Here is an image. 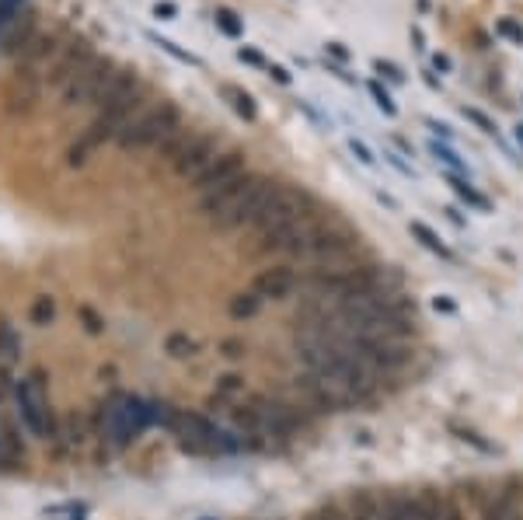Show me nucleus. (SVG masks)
<instances>
[{"instance_id": "f257e3e1", "label": "nucleus", "mask_w": 523, "mask_h": 520, "mask_svg": "<svg viewBox=\"0 0 523 520\" xmlns=\"http://www.w3.org/2000/svg\"><path fill=\"white\" fill-rule=\"evenodd\" d=\"M304 217H311V196H307L304 189L276 185V189L269 192L265 206L258 210V217H255V224H251V228H258L262 241H265V237H273V234L293 228V224H296V221H304Z\"/></svg>"}, {"instance_id": "f03ea898", "label": "nucleus", "mask_w": 523, "mask_h": 520, "mask_svg": "<svg viewBox=\"0 0 523 520\" xmlns=\"http://www.w3.org/2000/svg\"><path fill=\"white\" fill-rule=\"evenodd\" d=\"M181 129V113L174 109L172 102H161L154 109H143L140 116L133 119L122 133H119V144L122 147H161L172 133Z\"/></svg>"}, {"instance_id": "7ed1b4c3", "label": "nucleus", "mask_w": 523, "mask_h": 520, "mask_svg": "<svg viewBox=\"0 0 523 520\" xmlns=\"http://www.w3.org/2000/svg\"><path fill=\"white\" fill-rule=\"evenodd\" d=\"M273 189H276V182H269V178H262V175H244L241 189L234 192L231 203L220 210L217 224H220V228H244V224H255V217H258V210L265 206V199H269Z\"/></svg>"}, {"instance_id": "20e7f679", "label": "nucleus", "mask_w": 523, "mask_h": 520, "mask_svg": "<svg viewBox=\"0 0 523 520\" xmlns=\"http://www.w3.org/2000/svg\"><path fill=\"white\" fill-rule=\"evenodd\" d=\"M112 74H116V66H112L109 59L95 57L88 66H81V70L59 88V91H63V102H66V105H98V98L105 95Z\"/></svg>"}, {"instance_id": "39448f33", "label": "nucleus", "mask_w": 523, "mask_h": 520, "mask_svg": "<svg viewBox=\"0 0 523 520\" xmlns=\"http://www.w3.org/2000/svg\"><path fill=\"white\" fill-rule=\"evenodd\" d=\"M18 412L25 419V426L35 437H50L53 433V412H50V395L42 388V377L32 374L28 381L18 384Z\"/></svg>"}, {"instance_id": "423d86ee", "label": "nucleus", "mask_w": 523, "mask_h": 520, "mask_svg": "<svg viewBox=\"0 0 523 520\" xmlns=\"http://www.w3.org/2000/svg\"><path fill=\"white\" fill-rule=\"evenodd\" d=\"M220 154V140L217 136H206V133H196L192 144L181 151V158L174 161V172L181 178H196L210 168V161Z\"/></svg>"}, {"instance_id": "0eeeda50", "label": "nucleus", "mask_w": 523, "mask_h": 520, "mask_svg": "<svg viewBox=\"0 0 523 520\" xmlns=\"http://www.w3.org/2000/svg\"><path fill=\"white\" fill-rule=\"evenodd\" d=\"M241 175H244V154H241V151H224V154H217V158L210 161L206 172L192 178V185H196L199 192H210V189H220V185H227V182L241 178Z\"/></svg>"}, {"instance_id": "6e6552de", "label": "nucleus", "mask_w": 523, "mask_h": 520, "mask_svg": "<svg viewBox=\"0 0 523 520\" xmlns=\"http://www.w3.org/2000/svg\"><path fill=\"white\" fill-rule=\"evenodd\" d=\"M95 59V53H91V46L84 43V39H73V43H66V46H59L57 59H53V66L46 70V77H50V84H66L81 66H88Z\"/></svg>"}, {"instance_id": "1a4fd4ad", "label": "nucleus", "mask_w": 523, "mask_h": 520, "mask_svg": "<svg viewBox=\"0 0 523 520\" xmlns=\"http://www.w3.org/2000/svg\"><path fill=\"white\" fill-rule=\"evenodd\" d=\"M293 287H296V273L287 269V266H273V269H262L258 276H255V293L265 300H283V297H290Z\"/></svg>"}, {"instance_id": "9d476101", "label": "nucleus", "mask_w": 523, "mask_h": 520, "mask_svg": "<svg viewBox=\"0 0 523 520\" xmlns=\"http://www.w3.org/2000/svg\"><path fill=\"white\" fill-rule=\"evenodd\" d=\"M523 517V493L520 482H506L503 493L488 503L485 510V520H520Z\"/></svg>"}, {"instance_id": "9b49d317", "label": "nucleus", "mask_w": 523, "mask_h": 520, "mask_svg": "<svg viewBox=\"0 0 523 520\" xmlns=\"http://www.w3.org/2000/svg\"><path fill=\"white\" fill-rule=\"evenodd\" d=\"M384 520H426L419 500H411L408 493H391L384 500Z\"/></svg>"}, {"instance_id": "f8f14e48", "label": "nucleus", "mask_w": 523, "mask_h": 520, "mask_svg": "<svg viewBox=\"0 0 523 520\" xmlns=\"http://www.w3.org/2000/svg\"><path fill=\"white\" fill-rule=\"evenodd\" d=\"M352 520H384V500L373 493H356L352 496Z\"/></svg>"}, {"instance_id": "ddd939ff", "label": "nucleus", "mask_w": 523, "mask_h": 520, "mask_svg": "<svg viewBox=\"0 0 523 520\" xmlns=\"http://www.w3.org/2000/svg\"><path fill=\"white\" fill-rule=\"evenodd\" d=\"M224 98L231 102V109L237 116H244L248 122L258 116V109H255V102H251V95L248 91H241V88H234V84H224Z\"/></svg>"}, {"instance_id": "4468645a", "label": "nucleus", "mask_w": 523, "mask_h": 520, "mask_svg": "<svg viewBox=\"0 0 523 520\" xmlns=\"http://www.w3.org/2000/svg\"><path fill=\"white\" fill-rule=\"evenodd\" d=\"M25 7H28V0H0V46H4L11 25L25 14Z\"/></svg>"}, {"instance_id": "2eb2a0df", "label": "nucleus", "mask_w": 523, "mask_h": 520, "mask_svg": "<svg viewBox=\"0 0 523 520\" xmlns=\"http://www.w3.org/2000/svg\"><path fill=\"white\" fill-rule=\"evenodd\" d=\"M408 231L415 234V237H419V241H422V244H426L429 252H436L440 259H454V252H450V248H447V244H443V241H440L436 234L429 231V228H426L422 221H411V228H408Z\"/></svg>"}, {"instance_id": "dca6fc26", "label": "nucleus", "mask_w": 523, "mask_h": 520, "mask_svg": "<svg viewBox=\"0 0 523 520\" xmlns=\"http://www.w3.org/2000/svg\"><path fill=\"white\" fill-rule=\"evenodd\" d=\"M258 304H262V297L255 293V290H248V293H237L231 300V314L234 318H251L255 311H258Z\"/></svg>"}, {"instance_id": "f3484780", "label": "nucleus", "mask_w": 523, "mask_h": 520, "mask_svg": "<svg viewBox=\"0 0 523 520\" xmlns=\"http://www.w3.org/2000/svg\"><path fill=\"white\" fill-rule=\"evenodd\" d=\"M147 39L158 46V50H165L168 57L181 59V63H188V66H199V57H192V53H185V50H178L172 39H165V35H158V32H147Z\"/></svg>"}, {"instance_id": "a211bd4d", "label": "nucleus", "mask_w": 523, "mask_h": 520, "mask_svg": "<svg viewBox=\"0 0 523 520\" xmlns=\"http://www.w3.org/2000/svg\"><path fill=\"white\" fill-rule=\"evenodd\" d=\"M447 182L454 185V192H458V196H461L465 203H471V206H478V210H488V199H485L481 192H474V189H471L467 182H461L458 175H447Z\"/></svg>"}, {"instance_id": "6ab92c4d", "label": "nucleus", "mask_w": 523, "mask_h": 520, "mask_svg": "<svg viewBox=\"0 0 523 520\" xmlns=\"http://www.w3.org/2000/svg\"><path fill=\"white\" fill-rule=\"evenodd\" d=\"M217 28L224 32V35H231V39H237L241 32H244V21L234 14L231 7H217Z\"/></svg>"}, {"instance_id": "aec40b11", "label": "nucleus", "mask_w": 523, "mask_h": 520, "mask_svg": "<svg viewBox=\"0 0 523 520\" xmlns=\"http://www.w3.org/2000/svg\"><path fill=\"white\" fill-rule=\"evenodd\" d=\"M496 35L510 39L513 46H523V25L520 21H513V18H499V21H496Z\"/></svg>"}, {"instance_id": "412c9836", "label": "nucleus", "mask_w": 523, "mask_h": 520, "mask_svg": "<svg viewBox=\"0 0 523 520\" xmlns=\"http://www.w3.org/2000/svg\"><path fill=\"white\" fill-rule=\"evenodd\" d=\"M53 314H57V304H53L50 297H39V300L32 304V322H35V325H50Z\"/></svg>"}, {"instance_id": "4be33fe9", "label": "nucleus", "mask_w": 523, "mask_h": 520, "mask_svg": "<svg viewBox=\"0 0 523 520\" xmlns=\"http://www.w3.org/2000/svg\"><path fill=\"white\" fill-rule=\"evenodd\" d=\"M168 353H172V356H178V360H185V356H192V353H196V343H192L188 336L174 332V336H168Z\"/></svg>"}, {"instance_id": "5701e85b", "label": "nucleus", "mask_w": 523, "mask_h": 520, "mask_svg": "<svg viewBox=\"0 0 523 520\" xmlns=\"http://www.w3.org/2000/svg\"><path fill=\"white\" fill-rule=\"evenodd\" d=\"M370 95H373V102H377V109H381L384 116H398V105L391 102V95H388V91H384V88H381L377 81L370 84Z\"/></svg>"}, {"instance_id": "b1692460", "label": "nucleus", "mask_w": 523, "mask_h": 520, "mask_svg": "<svg viewBox=\"0 0 523 520\" xmlns=\"http://www.w3.org/2000/svg\"><path fill=\"white\" fill-rule=\"evenodd\" d=\"M461 113H465V119H471V122H474V126H478V129H481V133H488V136H496V122H492V119L485 116V113H478V109H461Z\"/></svg>"}, {"instance_id": "393cba45", "label": "nucleus", "mask_w": 523, "mask_h": 520, "mask_svg": "<svg viewBox=\"0 0 523 520\" xmlns=\"http://www.w3.org/2000/svg\"><path fill=\"white\" fill-rule=\"evenodd\" d=\"M349 151H352V154L359 158V165H366V168H373V165H377L373 151H370V147H366L363 140H356V136H352V140H349Z\"/></svg>"}, {"instance_id": "a878e982", "label": "nucleus", "mask_w": 523, "mask_h": 520, "mask_svg": "<svg viewBox=\"0 0 523 520\" xmlns=\"http://www.w3.org/2000/svg\"><path fill=\"white\" fill-rule=\"evenodd\" d=\"M429 151H433V154H436V161H443L447 168H465V161H461V158H458V154L450 151V147H440V144H429Z\"/></svg>"}, {"instance_id": "bb28decb", "label": "nucleus", "mask_w": 523, "mask_h": 520, "mask_svg": "<svg viewBox=\"0 0 523 520\" xmlns=\"http://www.w3.org/2000/svg\"><path fill=\"white\" fill-rule=\"evenodd\" d=\"M373 70H377L381 77H388V81H395V84H402V81H405V74H402V70H398L395 63H384V59H377V63H373Z\"/></svg>"}, {"instance_id": "cd10ccee", "label": "nucleus", "mask_w": 523, "mask_h": 520, "mask_svg": "<svg viewBox=\"0 0 523 520\" xmlns=\"http://www.w3.org/2000/svg\"><path fill=\"white\" fill-rule=\"evenodd\" d=\"M237 59H241V63H251V66H265V70H269V63L262 59V53H255V50H237Z\"/></svg>"}, {"instance_id": "c85d7f7f", "label": "nucleus", "mask_w": 523, "mask_h": 520, "mask_svg": "<svg viewBox=\"0 0 523 520\" xmlns=\"http://www.w3.org/2000/svg\"><path fill=\"white\" fill-rule=\"evenodd\" d=\"M440 520H465V514H461V507H458V503L450 500V496L443 500V514H440Z\"/></svg>"}, {"instance_id": "c756f323", "label": "nucleus", "mask_w": 523, "mask_h": 520, "mask_svg": "<svg viewBox=\"0 0 523 520\" xmlns=\"http://www.w3.org/2000/svg\"><path fill=\"white\" fill-rule=\"evenodd\" d=\"M241 388H244V384H241V377H224V381H220V392H224V395H237V392H241Z\"/></svg>"}, {"instance_id": "7c9ffc66", "label": "nucleus", "mask_w": 523, "mask_h": 520, "mask_svg": "<svg viewBox=\"0 0 523 520\" xmlns=\"http://www.w3.org/2000/svg\"><path fill=\"white\" fill-rule=\"evenodd\" d=\"M174 14H178L174 4H158V7H154V18H161V21H168V18H174Z\"/></svg>"}, {"instance_id": "2f4dec72", "label": "nucleus", "mask_w": 523, "mask_h": 520, "mask_svg": "<svg viewBox=\"0 0 523 520\" xmlns=\"http://www.w3.org/2000/svg\"><path fill=\"white\" fill-rule=\"evenodd\" d=\"M269 77H273V81H280V84H290L287 66H276V63H273V66H269Z\"/></svg>"}, {"instance_id": "473e14b6", "label": "nucleus", "mask_w": 523, "mask_h": 520, "mask_svg": "<svg viewBox=\"0 0 523 520\" xmlns=\"http://www.w3.org/2000/svg\"><path fill=\"white\" fill-rule=\"evenodd\" d=\"M325 50H328V53H332V57H335V59H342V63H346V59H349V50H346V46H342V43H328Z\"/></svg>"}, {"instance_id": "72a5a7b5", "label": "nucleus", "mask_w": 523, "mask_h": 520, "mask_svg": "<svg viewBox=\"0 0 523 520\" xmlns=\"http://www.w3.org/2000/svg\"><path fill=\"white\" fill-rule=\"evenodd\" d=\"M433 66H436V70H443V74H450V66H454V63H450V57L436 53V57H433Z\"/></svg>"}, {"instance_id": "f704fd0d", "label": "nucleus", "mask_w": 523, "mask_h": 520, "mask_svg": "<svg viewBox=\"0 0 523 520\" xmlns=\"http://www.w3.org/2000/svg\"><path fill=\"white\" fill-rule=\"evenodd\" d=\"M311 520H342V514H339L335 507H325V510H321L318 517H311Z\"/></svg>"}, {"instance_id": "c9c22d12", "label": "nucleus", "mask_w": 523, "mask_h": 520, "mask_svg": "<svg viewBox=\"0 0 523 520\" xmlns=\"http://www.w3.org/2000/svg\"><path fill=\"white\" fill-rule=\"evenodd\" d=\"M81 314H84V318H88V329H91V332H102V322H98V318H95V314H91V311H88V307H84V311H81Z\"/></svg>"}, {"instance_id": "e433bc0d", "label": "nucleus", "mask_w": 523, "mask_h": 520, "mask_svg": "<svg viewBox=\"0 0 523 520\" xmlns=\"http://www.w3.org/2000/svg\"><path fill=\"white\" fill-rule=\"evenodd\" d=\"M224 353L227 356H241V343H224Z\"/></svg>"}, {"instance_id": "4c0bfd02", "label": "nucleus", "mask_w": 523, "mask_h": 520, "mask_svg": "<svg viewBox=\"0 0 523 520\" xmlns=\"http://www.w3.org/2000/svg\"><path fill=\"white\" fill-rule=\"evenodd\" d=\"M517 136H520V144H523V126H520V129H517Z\"/></svg>"}]
</instances>
